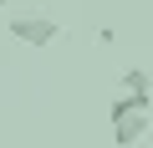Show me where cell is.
I'll return each mask as SVG.
<instances>
[{"label":"cell","instance_id":"obj_1","mask_svg":"<svg viewBox=\"0 0 153 148\" xmlns=\"http://www.w3.org/2000/svg\"><path fill=\"white\" fill-rule=\"evenodd\" d=\"M10 36H16L21 46H51V41L61 36V26H56L51 16H16V21H10Z\"/></svg>","mask_w":153,"mask_h":148},{"label":"cell","instance_id":"obj_2","mask_svg":"<svg viewBox=\"0 0 153 148\" xmlns=\"http://www.w3.org/2000/svg\"><path fill=\"white\" fill-rule=\"evenodd\" d=\"M148 138V112H128V118H112V143L117 148H133Z\"/></svg>","mask_w":153,"mask_h":148},{"label":"cell","instance_id":"obj_3","mask_svg":"<svg viewBox=\"0 0 153 148\" xmlns=\"http://www.w3.org/2000/svg\"><path fill=\"white\" fill-rule=\"evenodd\" d=\"M128 112H148V97H143V92H123V97L107 102V123H112V118H128Z\"/></svg>","mask_w":153,"mask_h":148},{"label":"cell","instance_id":"obj_5","mask_svg":"<svg viewBox=\"0 0 153 148\" xmlns=\"http://www.w3.org/2000/svg\"><path fill=\"white\" fill-rule=\"evenodd\" d=\"M0 5H10V0H0Z\"/></svg>","mask_w":153,"mask_h":148},{"label":"cell","instance_id":"obj_4","mask_svg":"<svg viewBox=\"0 0 153 148\" xmlns=\"http://www.w3.org/2000/svg\"><path fill=\"white\" fill-rule=\"evenodd\" d=\"M123 92H143V97H153V77L143 66H123Z\"/></svg>","mask_w":153,"mask_h":148}]
</instances>
